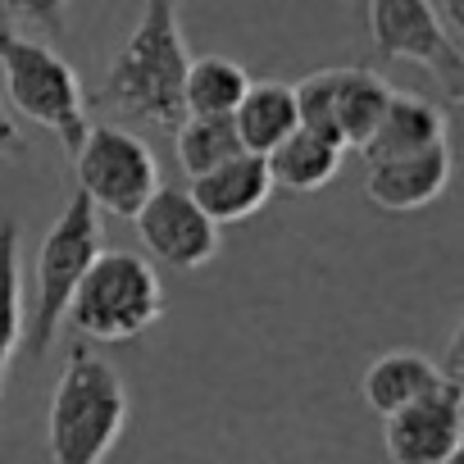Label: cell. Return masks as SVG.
<instances>
[{"label": "cell", "instance_id": "obj_1", "mask_svg": "<svg viewBox=\"0 0 464 464\" xmlns=\"http://www.w3.org/2000/svg\"><path fill=\"white\" fill-rule=\"evenodd\" d=\"M187 64H191V51L178 24V0H146L137 28L128 33L123 51L114 55L101 82V101L137 123L173 132L182 119Z\"/></svg>", "mask_w": 464, "mask_h": 464}, {"label": "cell", "instance_id": "obj_2", "mask_svg": "<svg viewBox=\"0 0 464 464\" xmlns=\"http://www.w3.org/2000/svg\"><path fill=\"white\" fill-rule=\"evenodd\" d=\"M128 428V387L92 346H73L46 410L51 464H105Z\"/></svg>", "mask_w": 464, "mask_h": 464}, {"label": "cell", "instance_id": "obj_3", "mask_svg": "<svg viewBox=\"0 0 464 464\" xmlns=\"http://www.w3.org/2000/svg\"><path fill=\"white\" fill-rule=\"evenodd\" d=\"M0 78H5V96L19 114L51 128L69 155L78 150V141L92 128V114L87 92L64 55H55L46 42L14 33V24L0 19Z\"/></svg>", "mask_w": 464, "mask_h": 464}, {"label": "cell", "instance_id": "obj_4", "mask_svg": "<svg viewBox=\"0 0 464 464\" xmlns=\"http://www.w3.org/2000/svg\"><path fill=\"white\" fill-rule=\"evenodd\" d=\"M160 314H164V287L150 260L132 251H101L87 265L64 319L87 342H132L146 328H155Z\"/></svg>", "mask_w": 464, "mask_h": 464}, {"label": "cell", "instance_id": "obj_5", "mask_svg": "<svg viewBox=\"0 0 464 464\" xmlns=\"http://www.w3.org/2000/svg\"><path fill=\"white\" fill-rule=\"evenodd\" d=\"M101 237H105L101 209L82 191H73L69 205L60 209V218L51 223V232L42 237V251H37V301H33V314L24 319V337H28L33 360H42L55 346L87 265L105 251Z\"/></svg>", "mask_w": 464, "mask_h": 464}, {"label": "cell", "instance_id": "obj_6", "mask_svg": "<svg viewBox=\"0 0 464 464\" xmlns=\"http://www.w3.org/2000/svg\"><path fill=\"white\" fill-rule=\"evenodd\" d=\"M369 37L378 60L419 64L446 101H464V46L437 19L432 0H369Z\"/></svg>", "mask_w": 464, "mask_h": 464}, {"label": "cell", "instance_id": "obj_7", "mask_svg": "<svg viewBox=\"0 0 464 464\" xmlns=\"http://www.w3.org/2000/svg\"><path fill=\"white\" fill-rule=\"evenodd\" d=\"M73 178L96 209L132 218L141 200L160 187V164L137 132L114 123H92L73 150Z\"/></svg>", "mask_w": 464, "mask_h": 464}, {"label": "cell", "instance_id": "obj_8", "mask_svg": "<svg viewBox=\"0 0 464 464\" xmlns=\"http://www.w3.org/2000/svg\"><path fill=\"white\" fill-rule=\"evenodd\" d=\"M296 96V123L305 132H319L337 141L342 150H360L364 137L378 128L392 87L373 69H319L292 87Z\"/></svg>", "mask_w": 464, "mask_h": 464}, {"label": "cell", "instance_id": "obj_9", "mask_svg": "<svg viewBox=\"0 0 464 464\" xmlns=\"http://www.w3.org/2000/svg\"><path fill=\"white\" fill-rule=\"evenodd\" d=\"M392 464H455L464 446V382L441 378L428 396L382 419Z\"/></svg>", "mask_w": 464, "mask_h": 464}, {"label": "cell", "instance_id": "obj_10", "mask_svg": "<svg viewBox=\"0 0 464 464\" xmlns=\"http://www.w3.org/2000/svg\"><path fill=\"white\" fill-rule=\"evenodd\" d=\"M137 223V237L146 242V251L169 265V269H205L218 256V223L191 200V191L182 187H155L141 209L132 214Z\"/></svg>", "mask_w": 464, "mask_h": 464}, {"label": "cell", "instance_id": "obj_11", "mask_svg": "<svg viewBox=\"0 0 464 464\" xmlns=\"http://www.w3.org/2000/svg\"><path fill=\"white\" fill-rule=\"evenodd\" d=\"M450 182V141L423 146L414 155H396L382 164H369L364 173V196L378 209L405 214V209H423L432 205Z\"/></svg>", "mask_w": 464, "mask_h": 464}, {"label": "cell", "instance_id": "obj_12", "mask_svg": "<svg viewBox=\"0 0 464 464\" xmlns=\"http://www.w3.org/2000/svg\"><path fill=\"white\" fill-rule=\"evenodd\" d=\"M187 191H191V200L223 227V223H242V218L260 214L265 200H269V191H274V178H269L265 155L242 150V155L214 164L209 173L191 178Z\"/></svg>", "mask_w": 464, "mask_h": 464}, {"label": "cell", "instance_id": "obj_13", "mask_svg": "<svg viewBox=\"0 0 464 464\" xmlns=\"http://www.w3.org/2000/svg\"><path fill=\"white\" fill-rule=\"evenodd\" d=\"M437 141H446V114L423 96H396L392 92V101H387L378 128L364 137L360 155H364V164H382V160L414 155V150L437 146Z\"/></svg>", "mask_w": 464, "mask_h": 464}, {"label": "cell", "instance_id": "obj_14", "mask_svg": "<svg viewBox=\"0 0 464 464\" xmlns=\"http://www.w3.org/2000/svg\"><path fill=\"white\" fill-rule=\"evenodd\" d=\"M437 382H441L437 360H428V355H419V351H387V355H378V360L364 369L360 392H364V405L387 419V414L414 405L419 396H428Z\"/></svg>", "mask_w": 464, "mask_h": 464}, {"label": "cell", "instance_id": "obj_15", "mask_svg": "<svg viewBox=\"0 0 464 464\" xmlns=\"http://www.w3.org/2000/svg\"><path fill=\"white\" fill-rule=\"evenodd\" d=\"M265 164H269V178H274V187H287V191H319V187H328L333 178H337V169H342V146L337 141H328V137H319V132H305V128H296V132H287L269 155H265Z\"/></svg>", "mask_w": 464, "mask_h": 464}, {"label": "cell", "instance_id": "obj_16", "mask_svg": "<svg viewBox=\"0 0 464 464\" xmlns=\"http://www.w3.org/2000/svg\"><path fill=\"white\" fill-rule=\"evenodd\" d=\"M232 128L242 137V150L269 155L287 132H296V96L287 82H251L246 96L232 110Z\"/></svg>", "mask_w": 464, "mask_h": 464}, {"label": "cell", "instance_id": "obj_17", "mask_svg": "<svg viewBox=\"0 0 464 464\" xmlns=\"http://www.w3.org/2000/svg\"><path fill=\"white\" fill-rule=\"evenodd\" d=\"M24 251H19V223L0 218V401H5L10 364L24 346Z\"/></svg>", "mask_w": 464, "mask_h": 464}, {"label": "cell", "instance_id": "obj_18", "mask_svg": "<svg viewBox=\"0 0 464 464\" xmlns=\"http://www.w3.org/2000/svg\"><path fill=\"white\" fill-rule=\"evenodd\" d=\"M251 73L227 55H200L182 78V114H232L246 96Z\"/></svg>", "mask_w": 464, "mask_h": 464}, {"label": "cell", "instance_id": "obj_19", "mask_svg": "<svg viewBox=\"0 0 464 464\" xmlns=\"http://www.w3.org/2000/svg\"><path fill=\"white\" fill-rule=\"evenodd\" d=\"M173 137H178V164L187 178H200L214 164L242 155V137L232 128V114H182Z\"/></svg>", "mask_w": 464, "mask_h": 464}, {"label": "cell", "instance_id": "obj_20", "mask_svg": "<svg viewBox=\"0 0 464 464\" xmlns=\"http://www.w3.org/2000/svg\"><path fill=\"white\" fill-rule=\"evenodd\" d=\"M0 19L5 24H33V28L60 37L64 24H69V0H0Z\"/></svg>", "mask_w": 464, "mask_h": 464}, {"label": "cell", "instance_id": "obj_21", "mask_svg": "<svg viewBox=\"0 0 464 464\" xmlns=\"http://www.w3.org/2000/svg\"><path fill=\"white\" fill-rule=\"evenodd\" d=\"M19 155H28V141H24V128L14 123L5 96H0V160H19Z\"/></svg>", "mask_w": 464, "mask_h": 464}, {"label": "cell", "instance_id": "obj_22", "mask_svg": "<svg viewBox=\"0 0 464 464\" xmlns=\"http://www.w3.org/2000/svg\"><path fill=\"white\" fill-rule=\"evenodd\" d=\"M437 5V19L450 28V37H459L464 33V0H432Z\"/></svg>", "mask_w": 464, "mask_h": 464}, {"label": "cell", "instance_id": "obj_23", "mask_svg": "<svg viewBox=\"0 0 464 464\" xmlns=\"http://www.w3.org/2000/svg\"><path fill=\"white\" fill-rule=\"evenodd\" d=\"M455 464H459V459H455Z\"/></svg>", "mask_w": 464, "mask_h": 464}]
</instances>
